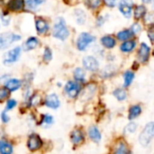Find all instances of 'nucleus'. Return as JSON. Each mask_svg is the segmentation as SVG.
<instances>
[{
	"mask_svg": "<svg viewBox=\"0 0 154 154\" xmlns=\"http://www.w3.org/2000/svg\"><path fill=\"white\" fill-rule=\"evenodd\" d=\"M69 30L63 18H57L53 28V35L59 40H65L69 36Z\"/></svg>",
	"mask_w": 154,
	"mask_h": 154,
	"instance_id": "obj_1",
	"label": "nucleus"
},
{
	"mask_svg": "<svg viewBox=\"0 0 154 154\" xmlns=\"http://www.w3.org/2000/svg\"><path fill=\"white\" fill-rule=\"evenodd\" d=\"M154 138V122H150L146 124L142 131L140 132L139 136V141L140 144L143 147H147L149 145L151 140Z\"/></svg>",
	"mask_w": 154,
	"mask_h": 154,
	"instance_id": "obj_2",
	"label": "nucleus"
},
{
	"mask_svg": "<svg viewBox=\"0 0 154 154\" xmlns=\"http://www.w3.org/2000/svg\"><path fill=\"white\" fill-rule=\"evenodd\" d=\"M94 40L95 37L93 35L89 33H82L80 34L78 38H77V42H76L77 48H78L79 51H85L90 45V44H92Z\"/></svg>",
	"mask_w": 154,
	"mask_h": 154,
	"instance_id": "obj_3",
	"label": "nucleus"
},
{
	"mask_svg": "<svg viewBox=\"0 0 154 154\" xmlns=\"http://www.w3.org/2000/svg\"><path fill=\"white\" fill-rule=\"evenodd\" d=\"M81 89V85L76 81H68L64 86V92L70 98H75L78 96Z\"/></svg>",
	"mask_w": 154,
	"mask_h": 154,
	"instance_id": "obj_4",
	"label": "nucleus"
},
{
	"mask_svg": "<svg viewBox=\"0 0 154 154\" xmlns=\"http://www.w3.org/2000/svg\"><path fill=\"white\" fill-rule=\"evenodd\" d=\"M20 39H21L20 35L12 34V33H6V34L0 35V49L4 47H8L11 43L18 41Z\"/></svg>",
	"mask_w": 154,
	"mask_h": 154,
	"instance_id": "obj_5",
	"label": "nucleus"
},
{
	"mask_svg": "<svg viewBox=\"0 0 154 154\" xmlns=\"http://www.w3.org/2000/svg\"><path fill=\"white\" fill-rule=\"evenodd\" d=\"M83 65H84L85 69H86L87 71H90V72H95L99 69L98 60L92 55L85 56L83 59Z\"/></svg>",
	"mask_w": 154,
	"mask_h": 154,
	"instance_id": "obj_6",
	"label": "nucleus"
},
{
	"mask_svg": "<svg viewBox=\"0 0 154 154\" xmlns=\"http://www.w3.org/2000/svg\"><path fill=\"white\" fill-rule=\"evenodd\" d=\"M132 7H133L132 0H122V1L118 4L119 10L127 18L131 17V16Z\"/></svg>",
	"mask_w": 154,
	"mask_h": 154,
	"instance_id": "obj_7",
	"label": "nucleus"
},
{
	"mask_svg": "<svg viewBox=\"0 0 154 154\" xmlns=\"http://www.w3.org/2000/svg\"><path fill=\"white\" fill-rule=\"evenodd\" d=\"M20 54H21V48L20 47H15L14 49L10 50L9 52H8L5 56H4V63H14L16 61L18 60V58L20 57Z\"/></svg>",
	"mask_w": 154,
	"mask_h": 154,
	"instance_id": "obj_8",
	"label": "nucleus"
},
{
	"mask_svg": "<svg viewBox=\"0 0 154 154\" xmlns=\"http://www.w3.org/2000/svg\"><path fill=\"white\" fill-rule=\"evenodd\" d=\"M149 52L150 49L149 47V45L145 43H141L138 51V60L140 63H146L149 60Z\"/></svg>",
	"mask_w": 154,
	"mask_h": 154,
	"instance_id": "obj_9",
	"label": "nucleus"
},
{
	"mask_svg": "<svg viewBox=\"0 0 154 154\" xmlns=\"http://www.w3.org/2000/svg\"><path fill=\"white\" fill-rule=\"evenodd\" d=\"M42 146V140L37 134H32L30 135L28 141H27V147L30 150H36Z\"/></svg>",
	"mask_w": 154,
	"mask_h": 154,
	"instance_id": "obj_10",
	"label": "nucleus"
},
{
	"mask_svg": "<svg viewBox=\"0 0 154 154\" xmlns=\"http://www.w3.org/2000/svg\"><path fill=\"white\" fill-rule=\"evenodd\" d=\"M45 103L51 109H57L60 106V100L55 94H51L46 96Z\"/></svg>",
	"mask_w": 154,
	"mask_h": 154,
	"instance_id": "obj_11",
	"label": "nucleus"
},
{
	"mask_svg": "<svg viewBox=\"0 0 154 154\" xmlns=\"http://www.w3.org/2000/svg\"><path fill=\"white\" fill-rule=\"evenodd\" d=\"M84 140H85V135L81 130H74L71 133V141L73 144H79L83 142Z\"/></svg>",
	"mask_w": 154,
	"mask_h": 154,
	"instance_id": "obj_12",
	"label": "nucleus"
},
{
	"mask_svg": "<svg viewBox=\"0 0 154 154\" xmlns=\"http://www.w3.org/2000/svg\"><path fill=\"white\" fill-rule=\"evenodd\" d=\"M101 44L105 48L112 49L116 45V40L112 35H104L101 38Z\"/></svg>",
	"mask_w": 154,
	"mask_h": 154,
	"instance_id": "obj_13",
	"label": "nucleus"
},
{
	"mask_svg": "<svg viewBox=\"0 0 154 154\" xmlns=\"http://www.w3.org/2000/svg\"><path fill=\"white\" fill-rule=\"evenodd\" d=\"M5 86H6V88H8L11 92L17 91V90H18L21 87V81L18 80V79H15V78L8 79L6 82Z\"/></svg>",
	"mask_w": 154,
	"mask_h": 154,
	"instance_id": "obj_14",
	"label": "nucleus"
},
{
	"mask_svg": "<svg viewBox=\"0 0 154 154\" xmlns=\"http://www.w3.org/2000/svg\"><path fill=\"white\" fill-rule=\"evenodd\" d=\"M88 134H89L90 139L92 140H94V142H99L101 140V139H102L101 132H100V131L98 130V128L96 126H91L89 128Z\"/></svg>",
	"mask_w": 154,
	"mask_h": 154,
	"instance_id": "obj_15",
	"label": "nucleus"
},
{
	"mask_svg": "<svg viewBox=\"0 0 154 154\" xmlns=\"http://www.w3.org/2000/svg\"><path fill=\"white\" fill-rule=\"evenodd\" d=\"M135 46H136V42L134 40H127L121 45L120 49L123 53H131V51H133Z\"/></svg>",
	"mask_w": 154,
	"mask_h": 154,
	"instance_id": "obj_16",
	"label": "nucleus"
},
{
	"mask_svg": "<svg viewBox=\"0 0 154 154\" xmlns=\"http://www.w3.org/2000/svg\"><path fill=\"white\" fill-rule=\"evenodd\" d=\"M35 28H36L38 33L44 34L48 30L49 26H48V24H47V22L45 20H44L42 18H38L35 21Z\"/></svg>",
	"mask_w": 154,
	"mask_h": 154,
	"instance_id": "obj_17",
	"label": "nucleus"
},
{
	"mask_svg": "<svg viewBox=\"0 0 154 154\" xmlns=\"http://www.w3.org/2000/svg\"><path fill=\"white\" fill-rule=\"evenodd\" d=\"M13 146L6 140H0V154H12Z\"/></svg>",
	"mask_w": 154,
	"mask_h": 154,
	"instance_id": "obj_18",
	"label": "nucleus"
},
{
	"mask_svg": "<svg viewBox=\"0 0 154 154\" xmlns=\"http://www.w3.org/2000/svg\"><path fill=\"white\" fill-rule=\"evenodd\" d=\"M73 77L76 80V82L81 83L84 82L85 79V72L83 68L81 67H77L75 68V70L73 71Z\"/></svg>",
	"mask_w": 154,
	"mask_h": 154,
	"instance_id": "obj_19",
	"label": "nucleus"
},
{
	"mask_svg": "<svg viewBox=\"0 0 154 154\" xmlns=\"http://www.w3.org/2000/svg\"><path fill=\"white\" fill-rule=\"evenodd\" d=\"M141 112V107L138 104L136 105H132L130 110H129V115H128V118L129 120H134L136 119Z\"/></svg>",
	"mask_w": 154,
	"mask_h": 154,
	"instance_id": "obj_20",
	"label": "nucleus"
},
{
	"mask_svg": "<svg viewBox=\"0 0 154 154\" xmlns=\"http://www.w3.org/2000/svg\"><path fill=\"white\" fill-rule=\"evenodd\" d=\"M133 33L132 31L130 29H125V30H122V31H120L119 33H117V38L121 41H127V40H130L132 36H133Z\"/></svg>",
	"mask_w": 154,
	"mask_h": 154,
	"instance_id": "obj_21",
	"label": "nucleus"
},
{
	"mask_svg": "<svg viewBox=\"0 0 154 154\" xmlns=\"http://www.w3.org/2000/svg\"><path fill=\"white\" fill-rule=\"evenodd\" d=\"M134 79V72L128 70L123 73V86L128 87L131 85L132 81Z\"/></svg>",
	"mask_w": 154,
	"mask_h": 154,
	"instance_id": "obj_22",
	"label": "nucleus"
},
{
	"mask_svg": "<svg viewBox=\"0 0 154 154\" xmlns=\"http://www.w3.org/2000/svg\"><path fill=\"white\" fill-rule=\"evenodd\" d=\"M37 45H38V39L36 37L32 36V37L28 38L26 41V43L24 45V49L26 50V51L33 50V49H35L37 46Z\"/></svg>",
	"mask_w": 154,
	"mask_h": 154,
	"instance_id": "obj_23",
	"label": "nucleus"
},
{
	"mask_svg": "<svg viewBox=\"0 0 154 154\" xmlns=\"http://www.w3.org/2000/svg\"><path fill=\"white\" fill-rule=\"evenodd\" d=\"M75 15V19L78 25H84L85 22L86 21V14L85 13L84 10L82 9H76L74 12Z\"/></svg>",
	"mask_w": 154,
	"mask_h": 154,
	"instance_id": "obj_24",
	"label": "nucleus"
},
{
	"mask_svg": "<svg viewBox=\"0 0 154 154\" xmlns=\"http://www.w3.org/2000/svg\"><path fill=\"white\" fill-rule=\"evenodd\" d=\"M25 6V2L24 0H11L8 7L11 10H15V11H18L24 8Z\"/></svg>",
	"mask_w": 154,
	"mask_h": 154,
	"instance_id": "obj_25",
	"label": "nucleus"
},
{
	"mask_svg": "<svg viewBox=\"0 0 154 154\" xmlns=\"http://www.w3.org/2000/svg\"><path fill=\"white\" fill-rule=\"evenodd\" d=\"M146 8L144 6H137L134 9V17L136 19H140L146 16Z\"/></svg>",
	"mask_w": 154,
	"mask_h": 154,
	"instance_id": "obj_26",
	"label": "nucleus"
},
{
	"mask_svg": "<svg viewBox=\"0 0 154 154\" xmlns=\"http://www.w3.org/2000/svg\"><path fill=\"white\" fill-rule=\"evenodd\" d=\"M113 96L118 101H124L127 98V93L122 88H117L113 91Z\"/></svg>",
	"mask_w": 154,
	"mask_h": 154,
	"instance_id": "obj_27",
	"label": "nucleus"
},
{
	"mask_svg": "<svg viewBox=\"0 0 154 154\" xmlns=\"http://www.w3.org/2000/svg\"><path fill=\"white\" fill-rule=\"evenodd\" d=\"M103 3V0H85L86 6L91 9H97Z\"/></svg>",
	"mask_w": 154,
	"mask_h": 154,
	"instance_id": "obj_28",
	"label": "nucleus"
},
{
	"mask_svg": "<svg viewBox=\"0 0 154 154\" xmlns=\"http://www.w3.org/2000/svg\"><path fill=\"white\" fill-rule=\"evenodd\" d=\"M113 154H130V151L124 143H120Z\"/></svg>",
	"mask_w": 154,
	"mask_h": 154,
	"instance_id": "obj_29",
	"label": "nucleus"
},
{
	"mask_svg": "<svg viewBox=\"0 0 154 154\" xmlns=\"http://www.w3.org/2000/svg\"><path fill=\"white\" fill-rule=\"evenodd\" d=\"M26 5L29 8L35 9L37 6L44 3L45 0H26Z\"/></svg>",
	"mask_w": 154,
	"mask_h": 154,
	"instance_id": "obj_30",
	"label": "nucleus"
},
{
	"mask_svg": "<svg viewBox=\"0 0 154 154\" xmlns=\"http://www.w3.org/2000/svg\"><path fill=\"white\" fill-rule=\"evenodd\" d=\"M113 72H114V69H113L112 65H108V66H106L102 71V76H103V77H109V76L112 75Z\"/></svg>",
	"mask_w": 154,
	"mask_h": 154,
	"instance_id": "obj_31",
	"label": "nucleus"
},
{
	"mask_svg": "<svg viewBox=\"0 0 154 154\" xmlns=\"http://www.w3.org/2000/svg\"><path fill=\"white\" fill-rule=\"evenodd\" d=\"M136 130H137V124L135 123V122H130L129 124H127L126 125V127H125V132H128V133H133V132H135L136 131Z\"/></svg>",
	"mask_w": 154,
	"mask_h": 154,
	"instance_id": "obj_32",
	"label": "nucleus"
},
{
	"mask_svg": "<svg viewBox=\"0 0 154 154\" xmlns=\"http://www.w3.org/2000/svg\"><path fill=\"white\" fill-rule=\"evenodd\" d=\"M54 122V118L53 116L49 115V114H45L43 116L42 119V124H45V125H50Z\"/></svg>",
	"mask_w": 154,
	"mask_h": 154,
	"instance_id": "obj_33",
	"label": "nucleus"
},
{
	"mask_svg": "<svg viewBox=\"0 0 154 154\" xmlns=\"http://www.w3.org/2000/svg\"><path fill=\"white\" fill-rule=\"evenodd\" d=\"M43 57H44V60H45V61H46V62H48V61L52 60L53 54H52V51H51V49H50V48L46 47V48L45 49Z\"/></svg>",
	"mask_w": 154,
	"mask_h": 154,
	"instance_id": "obj_34",
	"label": "nucleus"
},
{
	"mask_svg": "<svg viewBox=\"0 0 154 154\" xmlns=\"http://www.w3.org/2000/svg\"><path fill=\"white\" fill-rule=\"evenodd\" d=\"M9 90L8 88H0V102L5 100L8 94H9Z\"/></svg>",
	"mask_w": 154,
	"mask_h": 154,
	"instance_id": "obj_35",
	"label": "nucleus"
},
{
	"mask_svg": "<svg viewBox=\"0 0 154 154\" xmlns=\"http://www.w3.org/2000/svg\"><path fill=\"white\" fill-rule=\"evenodd\" d=\"M131 30L132 31V33L135 35V34H139L141 30V26L139 23H134L132 24V26H131Z\"/></svg>",
	"mask_w": 154,
	"mask_h": 154,
	"instance_id": "obj_36",
	"label": "nucleus"
},
{
	"mask_svg": "<svg viewBox=\"0 0 154 154\" xmlns=\"http://www.w3.org/2000/svg\"><path fill=\"white\" fill-rule=\"evenodd\" d=\"M147 35H148L149 39L151 42H154V24L148 29Z\"/></svg>",
	"mask_w": 154,
	"mask_h": 154,
	"instance_id": "obj_37",
	"label": "nucleus"
},
{
	"mask_svg": "<svg viewBox=\"0 0 154 154\" xmlns=\"http://www.w3.org/2000/svg\"><path fill=\"white\" fill-rule=\"evenodd\" d=\"M17 105V101L14 100V99H10L8 101L7 103V110H12L15 106Z\"/></svg>",
	"mask_w": 154,
	"mask_h": 154,
	"instance_id": "obj_38",
	"label": "nucleus"
},
{
	"mask_svg": "<svg viewBox=\"0 0 154 154\" xmlns=\"http://www.w3.org/2000/svg\"><path fill=\"white\" fill-rule=\"evenodd\" d=\"M145 22L148 24H154V13L145 16Z\"/></svg>",
	"mask_w": 154,
	"mask_h": 154,
	"instance_id": "obj_39",
	"label": "nucleus"
},
{
	"mask_svg": "<svg viewBox=\"0 0 154 154\" xmlns=\"http://www.w3.org/2000/svg\"><path fill=\"white\" fill-rule=\"evenodd\" d=\"M2 22L5 26H8L10 22V17L8 14H5L2 16Z\"/></svg>",
	"mask_w": 154,
	"mask_h": 154,
	"instance_id": "obj_40",
	"label": "nucleus"
},
{
	"mask_svg": "<svg viewBox=\"0 0 154 154\" xmlns=\"http://www.w3.org/2000/svg\"><path fill=\"white\" fill-rule=\"evenodd\" d=\"M1 118H2V121H3L4 122H8L9 121V117L8 116V114H7V112H6L5 111L2 112V114H1Z\"/></svg>",
	"mask_w": 154,
	"mask_h": 154,
	"instance_id": "obj_41",
	"label": "nucleus"
},
{
	"mask_svg": "<svg viewBox=\"0 0 154 154\" xmlns=\"http://www.w3.org/2000/svg\"><path fill=\"white\" fill-rule=\"evenodd\" d=\"M103 22H104V19H103V17H100L98 18V20H97L98 26H101V25H103Z\"/></svg>",
	"mask_w": 154,
	"mask_h": 154,
	"instance_id": "obj_42",
	"label": "nucleus"
},
{
	"mask_svg": "<svg viewBox=\"0 0 154 154\" xmlns=\"http://www.w3.org/2000/svg\"><path fill=\"white\" fill-rule=\"evenodd\" d=\"M151 1H152V0H142V2H143V3H146V4L150 3Z\"/></svg>",
	"mask_w": 154,
	"mask_h": 154,
	"instance_id": "obj_43",
	"label": "nucleus"
},
{
	"mask_svg": "<svg viewBox=\"0 0 154 154\" xmlns=\"http://www.w3.org/2000/svg\"><path fill=\"white\" fill-rule=\"evenodd\" d=\"M112 1H114V2H115V0H112Z\"/></svg>",
	"mask_w": 154,
	"mask_h": 154,
	"instance_id": "obj_44",
	"label": "nucleus"
},
{
	"mask_svg": "<svg viewBox=\"0 0 154 154\" xmlns=\"http://www.w3.org/2000/svg\"><path fill=\"white\" fill-rule=\"evenodd\" d=\"M153 4H154V0H153Z\"/></svg>",
	"mask_w": 154,
	"mask_h": 154,
	"instance_id": "obj_45",
	"label": "nucleus"
}]
</instances>
